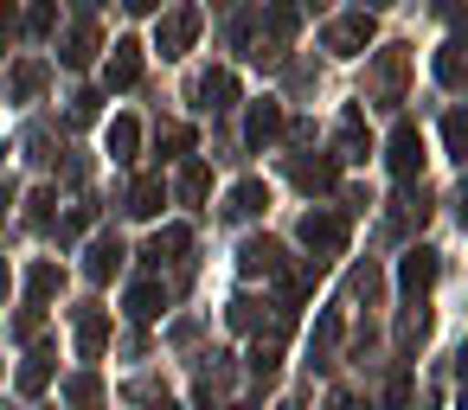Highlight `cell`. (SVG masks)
I'll list each match as a JSON object with an SVG mask.
<instances>
[{
	"label": "cell",
	"instance_id": "1",
	"mask_svg": "<svg viewBox=\"0 0 468 410\" xmlns=\"http://www.w3.org/2000/svg\"><path fill=\"white\" fill-rule=\"evenodd\" d=\"M391 173H398V180H410V173H423V135H417L410 122H404V129L391 135Z\"/></svg>",
	"mask_w": 468,
	"mask_h": 410
},
{
	"label": "cell",
	"instance_id": "2",
	"mask_svg": "<svg viewBox=\"0 0 468 410\" xmlns=\"http://www.w3.org/2000/svg\"><path fill=\"white\" fill-rule=\"evenodd\" d=\"M193 33H199V14H193V7L167 14V26H161V58H180V52L193 46Z\"/></svg>",
	"mask_w": 468,
	"mask_h": 410
},
{
	"label": "cell",
	"instance_id": "3",
	"mask_svg": "<svg viewBox=\"0 0 468 410\" xmlns=\"http://www.w3.org/2000/svg\"><path fill=\"white\" fill-rule=\"evenodd\" d=\"M340 237H346L340 218H327V212H308V218H302V244H308V250H327V257H334Z\"/></svg>",
	"mask_w": 468,
	"mask_h": 410
},
{
	"label": "cell",
	"instance_id": "4",
	"mask_svg": "<svg viewBox=\"0 0 468 410\" xmlns=\"http://www.w3.org/2000/svg\"><path fill=\"white\" fill-rule=\"evenodd\" d=\"M110 90H129L135 78H142V46H116V58H110Z\"/></svg>",
	"mask_w": 468,
	"mask_h": 410
},
{
	"label": "cell",
	"instance_id": "5",
	"mask_svg": "<svg viewBox=\"0 0 468 410\" xmlns=\"http://www.w3.org/2000/svg\"><path fill=\"white\" fill-rule=\"evenodd\" d=\"M231 97H238V78L231 71H206L199 78V103L206 110H231Z\"/></svg>",
	"mask_w": 468,
	"mask_h": 410
},
{
	"label": "cell",
	"instance_id": "6",
	"mask_svg": "<svg viewBox=\"0 0 468 410\" xmlns=\"http://www.w3.org/2000/svg\"><path fill=\"white\" fill-rule=\"evenodd\" d=\"M398 282H404L410 295H417V289H430V282H436V250H410V257H404V269H398Z\"/></svg>",
	"mask_w": 468,
	"mask_h": 410
},
{
	"label": "cell",
	"instance_id": "7",
	"mask_svg": "<svg viewBox=\"0 0 468 410\" xmlns=\"http://www.w3.org/2000/svg\"><path fill=\"white\" fill-rule=\"evenodd\" d=\"M327 46L334 52H359V46H372V20L359 14V20H340L334 33H327Z\"/></svg>",
	"mask_w": 468,
	"mask_h": 410
},
{
	"label": "cell",
	"instance_id": "8",
	"mask_svg": "<svg viewBox=\"0 0 468 410\" xmlns=\"http://www.w3.org/2000/svg\"><path fill=\"white\" fill-rule=\"evenodd\" d=\"M244 135L263 148L270 135H282V110H276V103H257V110H250V122H244Z\"/></svg>",
	"mask_w": 468,
	"mask_h": 410
},
{
	"label": "cell",
	"instance_id": "9",
	"mask_svg": "<svg viewBox=\"0 0 468 410\" xmlns=\"http://www.w3.org/2000/svg\"><path fill=\"white\" fill-rule=\"evenodd\" d=\"M161 205H167V186H161V180H135V193H129V212H135V218H154Z\"/></svg>",
	"mask_w": 468,
	"mask_h": 410
},
{
	"label": "cell",
	"instance_id": "10",
	"mask_svg": "<svg viewBox=\"0 0 468 410\" xmlns=\"http://www.w3.org/2000/svg\"><path fill=\"white\" fill-rule=\"evenodd\" d=\"M180 250H186V231H180V225H167V231H161V237H154V244H148V250H142V257H148V263H154V269H161V263H174V257H180Z\"/></svg>",
	"mask_w": 468,
	"mask_h": 410
},
{
	"label": "cell",
	"instance_id": "11",
	"mask_svg": "<svg viewBox=\"0 0 468 410\" xmlns=\"http://www.w3.org/2000/svg\"><path fill=\"white\" fill-rule=\"evenodd\" d=\"M161 308H167V295H161L154 282H135V289H129V314H135V321H154Z\"/></svg>",
	"mask_w": 468,
	"mask_h": 410
},
{
	"label": "cell",
	"instance_id": "12",
	"mask_svg": "<svg viewBox=\"0 0 468 410\" xmlns=\"http://www.w3.org/2000/svg\"><path fill=\"white\" fill-rule=\"evenodd\" d=\"M263 205H270V193H263L257 180H244V186L231 193V218H250V212H263Z\"/></svg>",
	"mask_w": 468,
	"mask_h": 410
},
{
	"label": "cell",
	"instance_id": "13",
	"mask_svg": "<svg viewBox=\"0 0 468 410\" xmlns=\"http://www.w3.org/2000/svg\"><path fill=\"white\" fill-rule=\"evenodd\" d=\"M116 263H122V244L116 237H97L90 244V276H116Z\"/></svg>",
	"mask_w": 468,
	"mask_h": 410
},
{
	"label": "cell",
	"instance_id": "14",
	"mask_svg": "<svg viewBox=\"0 0 468 410\" xmlns=\"http://www.w3.org/2000/svg\"><path fill=\"white\" fill-rule=\"evenodd\" d=\"M295 180H302L308 193H327V186H334V161H302V167H295Z\"/></svg>",
	"mask_w": 468,
	"mask_h": 410
},
{
	"label": "cell",
	"instance_id": "15",
	"mask_svg": "<svg viewBox=\"0 0 468 410\" xmlns=\"http://www.w3.org/2000/svg\"><path fill=\"white\" fill-rule=\"evenodd\" d=\"M276 257H282V250H276L270 237H257V244H244V269H250V276H257V269H276Z\"/></svg>",
	"mask_w": 468,
	"mask_h": 410
},
{
	"label": "cell",
	"instance_id": "16",
	"mask_svg": "<svg viewBox=\"0 0 468 410\" xmlns=\"http://www.w3.org/2000/svg\"><path fill=\"white\" fill-rule=\"evenodd\" d=\"M135 154V122H116L110 129V161H129Z\"/></svg>",
	"mask_w": 468,
	"mask_h": 410
},
{
	"label": "cell",
	"instance_id": "17",
	"mask_svg": "<svg viewBox=\"0 0 468 410\" xmlns=\"http://www.w3.org/2000/svg\"><path fill=\"white\" fill-rule=\"evenodd\" d=\"M52 289H58V269H52V263H39V269H33V301H46Z\"/></svg>",
	"mask_w": 468,
	"mask_h": 410
},
{
	"label": "cell",
	"instance_id": "18",
	"mask_svg": "<svg viewBox=\"0 0 468 410\" xmlns=\"http://www.w3.org/2000/svg\"><path fill=\"white\" fill-rule=\"evenodd\" d=\"M270 26L276 33H295V7H289V0H270Z\"/></svg>",
	"mask_w": 468,
	"mask_h": 410
},
{
	"label": "cell",
	"instance_id": "19",
	"mask_svg": "<svg viewBox=\"0 0 468 410\" xmlns=\"http://www.w3.org/2000/svg\"><path fill=\"white\" fill-rule=\"evenodd\" d=\"M436 78H442V84H462V65H455V46H442V58H436Z\"/></svg>",
	"mask_w": 468,
	"mask_h": 410
},
{
	"label": "cell",
	"instance_id": "20",
	"mask_svg": "<svg viewBox=\"0 0 468 410\" xmlns=\"http://www.w3.org/2000/svg\"><path fill=\"white\" fill-rule=\"evenodd\" d=\"M65 65H90V33H78V39H71V52H65Z\"/></svg>",
	"mask_w": 468,
	"mask_h": 410
},
{
	"label": "cell",
	"instance_id": "21",
	"mask_svg": "<svg viewBox=\"0 0 468 410\" xmlns=\"http://www.w3.org/2000/svg\"><path fill=\"white\" fill-rule=\"evenodd\" d=\"M180 193H186V199H199V193H206V167H186V180H180Z\"/></svg>",
	"mask_w": 468,
	"mask_h": 410
},
{
	"label": "cell",
	"instance_id": "22",
	"mask_svg": "<svg viewBox=\"0 0 468 410\" xmlns=\"http://www.w3.org/2000/svg\"><path fill=\"white\" fill-rule=\"evenodd\" d=\"M442 142H449V154L462 161V116H449V129H442Z\"/></svg>",
	"mask_w": 468,
	"mask_h": 410
},
{
	"label": "cell",
	"instance_id": "23",
	"mask_svg": "<svg viewBox=\"0 0 468 410\" xmlns=\"http://www.w3.org/2000/svg\"><path fill=\"white\" fill-rule=\"evenodd\" d=\"M7 39H14V14L0 7V46H7ZM0 58H7V52H0Z\"/></svg>",
	"mask_w": 468,
	"mask_h": 410
},
{
	"label": "cell",
	"instance_id": "24",
	"mask_svg": "<svg viewBox=\"0 0 468 410\" xmlns=\"http://www.w3.org/2000/svg\"><path fill=\"white\" fill-rule=\"evenodd\" d=\"M122 7H129V14H154V7H161V0H122Z\"/></svg>",
	"mask_w": 468,
	"mask_h": 410
},
{
	"label": "cell",
	"instance_id": "25",
	"mask_svg": "<svg viewBox=\"0 0 468 410\" xmlns=\"http://www.w3.org/2000/svg\"><path fill=\"white\" fill-rule=\"evenodd\" d=\"M327 410H366V404H353V397H334V404H327Z\"/></svg>",
	"mask_w": 468,
	"mask_h": 410
},
{
	"label": "cell",
	"instance_id": "26",
	"mask_svg": "<svg viewBox=\"0 0 468 410\" xmlns=\"http://www.w3.org/2000/svg\"><path fill=\"white\" fill-rule=\"evenodd\" d=\"M0 295H7V263H0Z\"/></svg>",
	"mask_w": 468,
	"mask_h": 410
}]
</instances>
